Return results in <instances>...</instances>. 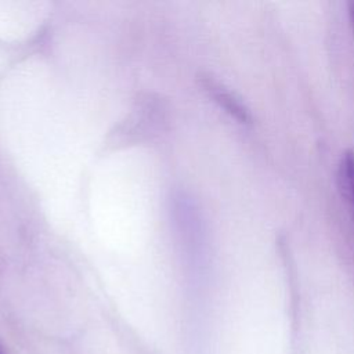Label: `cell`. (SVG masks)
I'll return each mask as SVG.
<instances>
[{"mask_svg": "<svg viewBox=\"0 0 354 354\" xmlns=\"http://www.w3.org/2000/svg\"><path fill=\"white\" fill-rule=\"evenodd\" d=\"M0 354H3V350H1V347H0Z\"/></svg>", "mask_w": 354, "mask_h": 354, "instance_id": "cell-4", "label": "cell"}, {"mask_svg": "<svg viewBox=\"0 0 354 354\" xmlns=\"http://www.w3.org/2000/svg\"><path fill=\"white\" fill-rule=\"evenodd\" d=\"M339 178L346 196L348 198L354 209V152L348 151L344 153L339 167Z\"/></svg>", "mask_w": 354, "mask_h": 354, "instance_id": "cell-2", "label": "cell"}, {"mask_svg": "<svg viewBox=\"0 0 354 354\" xmlns=\"http://www.w3.org/2000/svg\"><path fill=\"white\" fill-rule=\"evenodd\" d=\"M209 88L212 90L213 97L220 102V105H223V108L227 112H230L234 118H236L242 123H246V122L250 120L249 111L230 91H227V90H224V88H221L218 86H214V84L209 86Z\"/></svg>", "mask_w": 354, "mask_h": 354, "instance_id": "cell-1", "label": "cell"}, {"mask_svg": "<svg viewBox=\"0 0 354 354\" xmlns=\"http://www.w3.org/2000/svg\"><path fill=\"white\" fill-rule=\"evenodd\" d=\"M348 17H350V22H351L353 32H354V1L348 3Z\"/></svg>", "mask_w": 354, "mask_h": 354, "instance_id": "cell-3", "label": "cell"}]
</instances>
